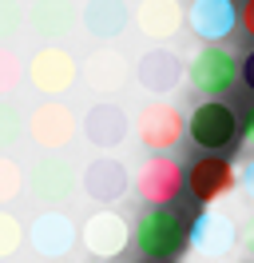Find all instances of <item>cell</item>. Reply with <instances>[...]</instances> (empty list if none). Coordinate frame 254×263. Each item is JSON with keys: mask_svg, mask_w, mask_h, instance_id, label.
<instances>
[{"mask_svg": "<svg viewBox=\"0 0 254 263\" xmlns=\"http://www.w3.org/2000/svg\"><path fill=\"white\" fill-rule=\"evenodd\" d=\"M131 239L139 247V255L163 263V259H175V255L187 247V223H183V215L171 212L167 203H147V212L135 219Z\"/></svg>", "mask_w": 254, "mask_h": 263, "instance_id": "6da1fadb", "label": "cell"}, {"mask_svg": "<svg viewBox=\"0 0 254 263\" xmlns=\"http://www.w3.org/2000/svg\"><path fill=\"white\" fill-rule=\"evenodd\" d=\"M238 84V56L222 44H203L190 56V88L206 100H222Z\"/></svg>", "mask_w": 254, "mask_h": 263, "instance_id": "7a4b0ae2", "label": "cell"}, {"mask_svg": "<svg viewBox=\"0 0 254 263\" xmlns=\"http://www.w3.org/2000/svg\"><path fill=\"white\" fill-rule=\"evenodd\" d=\"M24 128H28V136H32V144H36V148L64 152L79 136V120H76V112H72L68 104H60V100L52 96L48 104H40V108L28 116V124H24Z\"/></svg>", "mask_w": 254, "mask_h": 263, "instance_id": "3957f363", "label": "cell"}, {"mask_svg": "<svg viewBox=\"0 0 254 263\" xmlns=\"http://www.w3.org/2000/svg\"><path fill=\"white\" fill-rule=\"evenodd\" d=\"M238 116L235 108H226L222 100H203L195 112H190V140L203 152H222L238 140Z\"/></svg>", "mask_w": 254, "mask_h": 263, "instance_id": "277c9868", "label": "cell"}, {"mask_svg": "<svg viewBox=\"0 0 254 263\" xmlns=\"http://www.w3.org/2000/svg\"><path fill=\"white\" fill-rule=\"evenodd\" d=\"M28 80H32V88L44 92V96H64V92L79 80V64L68 48L44 44V48L28 60Z\"/></svg>", "mask_w": 254, "mask_h": 263, "instance_id": "5b68a950", "label": "cell"}, {"mask_svg": "<svg viewBox=\"0 0 254 263\" xmlns=\"http://www.w3.org/2000/svg\"><path fill=\"white\" fill-rule=\"evenodd\" d=\"M135 132H139V144L147 152H171L179 140H183V112L175 108V104H163V100H151L147 108L139 112L135 120Z\"/></svg>", "mask_w": 254, "mask_h": 263, "instance_id": "8992f818", "label": "cell"}, {"mask_svg": "<svg viewBox=\"0 0 254 263\" xmlns=\"http://www.w3.org/2000/svg\"><path fill=\"white\" fill-rule=\"evenodd\" d=\"M183 183H187V176H183L179 160L155 152V156L139 167V176H135V192H139L143 203H171V199L183 192Z\"/></svg>", "mask_w": 254, "mask_h": 263, "instance_id": "52a82bcc", "label": "cell"}, {"mask_svg": "<svg viewBox=\"0 0 254 263\" xmlns=\"http://www.w3.org/2000/svg\"><path fill=\"white\" fill-rule=\"evenodd\" d=\"M28 183H32V196L40 199V203H48V208L68 203L72 192L79 187L76 167L68 164V160H60V156H44V160L28 172Z\"/></svg>", "mask_w": 254, "mask_h": 263, "instance_id": "ba28073f", "label": "cell"}, {"mask_svg": "<svg viewBox=\"0 0 254 263\" xmlns=\"http://www.w3.org/2000/svg\"><path fill=\"white\" fill-rule=\"evenodd\" d=\"M190 32L206 44H222L238 28V4L235 0H190Z\"/></svg>", "mask_w": 254, "mask_h": 263, "instance_id": "9c48e42d", "label": "cell"}, {"mask_svg": "<svg viewBox=\"0 0 254 263\" xmlns=\"http://www.w3.org/2000/svg\"><path fill=\"white\" fill-rule=\"evenodd\" d=\"M190 196L199 203H219L238 187V172L222 156H203L199 164H190Z\"/></svg>", "mask_w": 254, "mask_h": 263, "instance_id": "30bf717a", "label": "cell"}, {"mask_svg": "<svg viewBox=\"0 0 254 263\" xmlns=\"http://www.w3.org/2000/svg\"><path fill=\"white\" fill-rule=\"evenodd\" d=\"M79 187H83L95 203H115V199L127 196V167L119 164L115 156H95L92 164L83 167Z\"/></svg>", "mask_w": 254, "mask_h": 263, "instance_id": "8fae6325", "label": "cell"}, {"mask_svg": "<svg viewBox=\"0 0 254 263\" xmlns=\"http://www.w3.org/2000/svg\"><path fill=\"white\" fill-rule=\"evenodd\" d=\"M135 80H139L151 96H167V92H175L179 80H183V60H179L171 48H151V52L139 56Z\"/></svg>", "mask_w": 254, "mask_h": 263, "instance_id": "7c38bea8", "label": "cell"}, {"mask_svg": "<svg viewBox=\"0 0 254 263\" xmlns=\"http://www.w3.org/2000/svg\"><path fill=\"white\" fill-rule=\"evenodd\" d=\"M79 132L92 140L95 148H119L127 140V112L119 108V104H111V100H103V104H92L88 108V116H83V124H79Z\"/></svg>", "mask_w": 254, "mask_h": 263, "instance_id": "4fadbf2b", "label": "cell"}, {"mask_svg": "<svg viewBox=\"0 0 254 263\" xmlns=\"http://www.w3.org/2000/svg\"><path fill=\"white\" fill-rule=\"evenodd\" d=\"M127 219L115 212H95L88 223H83V231H79V239H83V247L92 251V255H103V259H111V255H119L127 247Z\"/></svg>", "mask_w": 254, "mask_h": 263, "instance_id": "5bb4252c", "label": "cell"}, {"mask_svg": "<svg viewBox=\"0 0 254 263\" xmlns=\"http://www.w3.org/2000/svg\"><path fill=\"white\" fill-rule=\"evenodd\" d=\"M235 243H238V228H235L230 215H222V212L195 215V223H190V247L195 251H203V255H226Z\"/></svg>", "mask_w": 254, "mask_h": 263, "instance_id": "9a60e30c", "label": "cell"}, {"mask_svg": "<svg viewBox=\"0 0 254 263\" xmlns=\"http://www.w3.org/2000/svg\"><path fill=\"white\" fill-rule=\"evenodd\" d=\"M183 20H187V12L179 0H139L135 4V28L147 40H171L183 28Z\"/></svg>", "mask_w": 254, "mask_h": 263, "instance_id": "2e32d148", "label": "cell"}, {"mask_svg": "<svg viewBox=\"0 0 254 263\" xmlns=\"http://www.w3.org/2000/svg\"><path fill=\"white\" fill-rule=\"evenodd\" d=\"M28 24H32V32L44 36V40H64L76 28V4L72 0H32Z\"/></svg>", "mask_w": 254, "mask_h": 263, "instance_id": "e0dca14e", "label": "cell"}, {"mask_svg": "<svg viewBox=\"0 0 254 263\" xmlns=\"http://www.w3.org/2000/svg\"><path fill=\"white\" fill-rule=\"evenodd\" d=\"M79 20L92 40H119L127 28V4L123 0H88Z\"/></svg>", "mask_w": 254, "mask_h": 263, "instance_id": "ac0fdd59", "label": "cell"}, {"mask_svg": "<svg viewBox=\"0 0 254 263\" xmlns=\"http://www.w3.org/2000/svg\"><path fill=\"white\" fill-rule=\"evenodd\" d=\"M72 243H76V228H72L68 215L48 212V215H40V219L32 223V247H36L40 255H48V259L72 251Z\"/></svg>", "mask_w": 254, "mask_h": 263, "instance_id": "d6986e66", "label": "cell"}, {"mask_svg": "<svg viewBox=\"0 0 254 263\" xmlns=\"http://www.w3.org/2000/svg\"><path fill=\"white\" fill-rule=\"evenodd\" d=\"M83 80L92 84V92H119L127 84V60L115 48H99L83 68Z\"/></svg>", "mask_w": 254, "mask_h": 263, "instance_id": "ffe728a7", "label": "cell"}, {"mask_svg": "<svg viewBox=\"0 0 254 263\" xmlns=\"http://www.w3.org/2000/svg\"><path fill=\"white\" fill-rule=\"evenodd\" d=\"M20 136H24V116L16 112V104L0 96V152H12Z\"/></svg>", "mask_w": 254, "mask_h": 263, "instance_id": "44dd1931", "label": "cell"}, {"mask_svg": "<svg viewBox=\"0 0 254 263\" xmlns=\"http://www.w3.org/2000/svg\"><path fill=\"white\" fill-rule=\"evenodd\" d=\"M20 187H24V172L16 164L8 152H0V203H12L20 196Z\"/></svg>", "mask_w": 254, "mask_h": 263, "instance_id": "7402d4cb", "label": "cell"}, {"mask_svg": "<svg viewBox=\"0 0 254 263\" xmlns=\"http://www.w3.org/2000/svg\"><path fill=\"white\" fill-rule=\"evenodd\" d=\"M20 80H24V64H20V56H16L8 44H0V96L16 92Z\"/></svg>", "mask_w": 254, "mask_h": 263, "instance_id": "603a6c76", "label": "cell"}, {"mask_svg": "<svg viewBox=\"0 0 254 263\" xmlns=\"http://www.w3.org/2000/svg\"><path fill=\"white\" fill-rule=\"evenodd\" d=\"M24 24V8L20 0H0V44H8Z\"/></svg>", "mask_w": 254, "mask_h": 263, "instance_id": "cb8c5ba5", "label": "cell"}, {"mask_svg": "<svg viewBox=\"0 0 254 263\" xmlns=\"http://www.w3.org/2000/svg\"><path fill=\"white\" fill-rule=\"evenodd\" d=\"M20 239H24V228H20V219L8 212H0V259L4 255H12L16 247H20Z\"/></svg>", "mask_w": 254, "mask_h": 263, "instance_id": "d4e9b609", "label": "cell"}, {"mask_svg": "<svg viewBox=\"0 0 254 263\" xmlns=\"http://www.w3.org/2000/svg\"><path fill=\"white\" fill-rule=\"evenodd\" d=\"M238 140H242V152H246V156H254V108H250V116L242 120V128H238Z\"/></svg>", "mask_w": 254, "mask_h": 263, "instance_id": "484cf974", "label": "cell"}, {"mask_svg": "<svg viewBox=\"0 0 254 263\" xmlns=\"http://www.w3.org/2000/svg\"><path fill=\"white\" fill-rule=\"evenodd\" d=\"M238 28H242V32L254 40V0H246V4L238 8Z\"/></svg>", "mask_w": 254, "mask_h": 263, "instance_id": "4316f807", "label": "cell"}, {"mask_svg": "<svg viewBox=\"0 0 254 263\" xmlns=\"http://www.w3.org/2000/svg\"><path fill=\"white\" fill-rule=\"evenodd\" d=\"M238 247H242V255L254 263V219H250V223H246L242 231H238Z\"/></svg>", "mask_w": 254, "mask_h": 263, "instance_id": "83f0119b", "label": "cell"}, {"mask_svg": "<svg viewBox=\"0 0 254 263\" xmlns=\"http://www.w3.org/2000/svg\"><path fill=\"white\" fill-rule=\"evenodd\" d=\"M238 187H242V192H246V199L254 203V156H250V164L238 172Z\"/></svg>", "mask_w": 254, "mask_h": 263, "instance_id": "f1b7e54d", "label": "cell"}, {"mask_svg": "<svg viewBox=\"0 0 254 263\" xmlns=\"http://www.w3.org/2000/svg\"><path fill=\"white\" fill-rule=\"evenodd\" d=\"M238 80H242V84H246V88L254 92V52H250V56H242V60H238Z\"/></svg>", "mask_w": 254, "mask_h": 263, "instance_id": "f546056e", "label": "cell"}]
</instances>
